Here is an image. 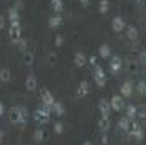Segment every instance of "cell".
Instances as JSON below:
<instances>
[{
    "label": "cell",
    "mask_w": 146,
    "mask_h": 145,
    "mask_svg": "<svg viewBox=\"0 0 146 145\" xmlns=\"http://www.w3.org/2000/svg\"><path fill=\"white\" fill-rule=\"evenodd\" d=\"M30 117V112L27 107L23 105H13L10 111H8V120L13 125H21L23 129L27 127V120Z\"/></svg>",
    "instance_id": "cell-1"
},
{
    "label": "cell",
    "mask_w": 146,
    "mask_h": 145,
    "mask_svg": "<svg viewBox=\"0 0 146 145\" xmlns=\"http://www.w3.org/2000/svg\"><path fill=\"white\" fill-rule=\"evenodd\" d=\"M51 114H53V107L43 104L40 109H36V111L33 112V119H35V122H36L38 125H44V124L49 122Z\"/></svg>",
    "instance_id": "cell-2"
},
{
    "label": "cell",
    "mask_w": 146,
    "mask_h": 145,
    "mask_svg": "<svg viewBox=\"0 0 146 145\" xmlns=\"http://www.w3.org/2000/svg\"><path fill=\"white\" fill-rule=\"evenodd\" d=\"M126 135H128L130 138H135V140H138V142H141V140L145 138V132H143V127H141V124H139L138 120H135V119L131 120V125H130V129H128V132H126Z\"/></svg>",
    "instance_id": "cell-3"
},
{
    "label": "cell",
    "mask_w": 146,
    "mask_h": 145,
    "mask_svg": "<svg viewBox=\"0 0 146 145\" xmlns=\"http://www.w3.org/2000/svg\"><path fill=\"white\" fill-rule=\"evenodd\" d=\"M94 81H95V84L99 87H104L107 84V74L102 69V66H99V64L94 66Z\"/></svg>",
    "instance_id": "cell-4"
},
{
    "label": "cell",
    "mask_w": 146,
    "mask_h": 145,
    "mask_svg": "<svg viewBox=\"0 0 146 145\" xmlns=\"http://www.w3.org/2000/svg\"><path fill=\"white\" fill-rule=\"evenodd\" d=\"M8 38H10V41H12L13 45H17V43L21 40V26H20V23H18V25H10V28H8Z\"/></svg>",
    "instance_id": "cell-5"
},
{
    "label": "cell",
    "mask_w": 146,
    "mask_h": 145,
    "mask_svg": "<svg viewBox=\"0 0 146 145\" xmlns=\"http://www.w3.org/2000/svg\"><path fill=\"white\" fill-rule=\"evenodd\" d=\"M108 68H110V72H112V74L120 72L121 71V68H123V59L120 58V56H110Z\"/></svg>",
    "instance_id": "cell-6"
},
{
    "label": "cell",
    "mask_w": 146,
    "mask_h": 145,
    "mask_svg": "<svg viewBox=\"0 0 146 145\" xmlns=\"http://www.w3.org/2000/svg\"><path fill=\"white\" fill-rule=\"evenodd\" d=\"M40 97H41V102L44 105H49V107H53V104L56 102V99H54L53 92L49 91L48 87H44V89H41L40 92Z\"/></svg>",
    "instance_id": "cell-7"
},
{
    "label": "cell",
    "mask_w": 146,
    "mask_h": 145,
    "mask_svg": "<svg viewBox=\"0 0 146 145\" xmlns=\"http://www.w3.org/2000/svg\"><path fill=\"white\" fill-rule=\"evenodd\" d=\"M110 105H112V111H115V112L123 111V109H125V97H123L121 94L113 96V97L110 99Z\"/></svg>",
    "instance_id": "cell-8"
},
{
    "label": "cell",
    "mask_w": 146,
    "mask_h": 145,
    "mask_svg": "<svg viewBox=\"0 0 146 145\" xmlns=\"http://www.w3.org/2000/svg\"><path fill=\"white\" fill-rule=\"evenodd\" d=\"M89 91H90L89 81H87V79H82V81L79 83V87H77V91H76V97H77V99L86 97L87 94H89Z\"/></svg>",
    "instance_id": "cell-9"
},
{
    "label": "cell",
    "mask_w": 146,
    "mask_h": 145,
    "mask_svg": "<svg viewBox=\"0 0 146 145\" xmlns=\"http://www.w3.org/2000/svg\"><path fill=\"white\" fill-rule=\"evenodd\" d=\"M125 26H126V23H125V20H123V17H120V15L113 17V20H112V30L115 33L123 32V30H125Z\"/></svg>",
    "instance_id": "cell-10"
},
{
    "label": "cell",
    "mask_w": 146,
    "mask_h": 145,
    "mask_svg": "<svg viewBox=\"0 0 146 145\" xmlns=\"http://www.w3.org/2000/svg\"><path fill=\"white\" fill-rule=\"evenodd\" d=\"M33 138H35V142H36V144H41V142L48 140V132H46V129H44L43 125H40V127L35 130Z\"/></svg>",
    "instance_id": "cell-11"
},
{
    "label": "cell",
    "mask_w": 146,
    "mask_h": 145,
    "mask_svg": "<svg viewBox=\"0 0 146 145\" xmlns=\"http://www.w3.org/2000/svg\"><path fill=\"white\" fill-rule=\"evenodd\" d=\"M112 127V120H110V115H100L99 119V130L100 132H108Z\"/></svg>",
    "instance_id": "cell-12"
},
{
    "label": "cell",
    "mask_w": 146,
    "mask_h": 145,
    "mask_svg": "<svg viewBox=\"0 0 146 145\" xmlns=\"http://www.w3.org/2000/svg\"><path fill=\"white\" fill-rule=\"evenodd\" d=\"M99 111L102 115H110L112 114V105L108 99H100L99 101Z\"/></svg>",
    "instance_id": "cell-13"
},
{
    "label": "cell",
    "mask_w": 146,
    "mask_h": 145,
    "mask_svg": "<svg viewBox=\"0 0 146 145\" xmlns=\"http://www.w3.org/2000/svg\"><path fill=\"white\" fill-rule=\"evenodd\" d=\"M8 21H10V25H18L20 23V10L17 7H12L8 10Z\"/></svg>",
    "instance_id": "cell-14"
},
{
    "label": "cell",
    "mask_w": 146,
    "mask_h": 145,
    "mask_svg": "<svg viewBox=\"0 0 146 145\" xmlns=\"http://www.w3.org/2000/svg\"><path fill=\"white\" fill-rule=\"evenodd\" d=\"M25 87H27V91H36L38 89V79L35 74H28L27 76V81H25Z\"/></svg>",
    "instance_id": "cell-15"
},
{
    "label": "cell",
    "mask_w": 146,
    "mask_h": 145,
    "mask_svg": "<svg viewBox=\"0 0 146 145\" xmlns=\"http://www.w3.org/2000/svg\"><path fill=\"white\" fill-rule=\"evenodd\" d=\"M62 25V17H61V13H54L53 17H49L48 20V26L51 28V30H56L58 26Z\"/></svg>",
    "instance_id": "cell-16"
},
{
    "label": "cell",
    "mask_w": 146,
    "mask_h": 145,
    "mask_svg": "<svg viewBox=\"0 0 146 145\" xmlns=\"http://www.w3.org/2000/svg\"><path fill=\"white\" fill-rule=\"evenodd\" d=\"M120 94H121L125 99L131 96V94H133V83H131V81H125L123 84L120 86Z\"/></svg>",
    "instance_id": "cell-17"
},
{
    "label": "cell",
    "mask_w": 146,
    "mask_h": 145,
    "mask_svg": "<svg viewBox=\"0 0 146 145\" xmlns=\"http://www.w3.org/2000/svg\"><path fill=\"white\" fill-rule=\"evenodd\" d=\"M74 64L77 66V68H84L87 64V56L82 51H77L74 54Z\"/></svg>",
    "instance_id": "cell-18"
},
{
    "label": "cell",
    "mask_w": 146,
    "mask_h": 145,
    "mask_svg": "<svg viewBox=\"0 0 146 145\" xmlns=\"http://www.w3.org/2000/svg\"><path fill=\"white\" fill-rule=\"evenodd\" d=\"M53 114L58 115V117H62V115L66 114V107H64V104H62L61 101H56L53 104Z\"/></svg>",
    "instance_id": "cell-19"
},
{
    "label": "cell",
    "mask_w": 146,
    "mask_h": 145,
    "mask_svg": "<svg viewBox=\"0 0 146 145\" xmlns=\"http://www.w3.org/2000/svg\"><path fill=\"white\" fill-rule=\"evenodd\" d=\"M125 28H126V38L130 40V41H136L138 40V30H136V26L128 25Z\"/></svg>",
    "instance_id": "cell-20"
},
{
    "label": "cell",
    "mask_w": 146,
    "mask_h": 145,
    "mask_svg": "<svg viewBox=\"0 0 146 145\" xmlns=\"http://www.w3.org/2000/svg\"><path fill=\"white\" fill-rule=\"evenodd\" d=\"M33 61H35V53L33 51H28V50L23 51V64L30 68V66L33 64Z\"/></svg>",
    "instance_id": "cell-21"
},
{
    "label": "cell",
    "mask_w": 146,
    "mask_h": 145,
    "mask_svg": "<svg viewBox=\"0 0 146 145\" xmlns=\"http://www.w3.org/2000/svg\"><path fill=\"white\" fill-rule=\"evenodd\" d=\"M99 54H100V58H104V59H107V58H110L112 56V51H110V46L108 45H100L99 46Z\"/></svg>",
    "instance_id": "cell-22"
},
{
    "label": "cell",
    "mask_w": 146,
    "mask_h": 145,
    "mask_svg": "<svg viewBox=\"0 0 146 145\" xmlns=\"http://www.w3.org/2000/svg\"><path fill=\"white\" fill-rule=\"evenodd\" d=\"M130 125H131V120L126 117V115H125V117H121V119L118 120V129H120L121 132H128Z\"/></svg>",
    "instance_id": "cell-23"
},
{
    "label": "cell",
    "mask_w": 146,
    "mask_h": 145,
    "mask_svg": "<svg viewBox=\"0 0 146 145\" xmlns=\"http://www.w3.org/2000/svg\"><path fill=\"white\" fill-rule=\"evenodd\" d=\"M136 112H138V107L135 104H128L126 105V117L133 120V119H136Z\"/></svg>",
    "instance_id": "cell-24"
},
{
    "label": "cell",
    "mask_w": 146,
    "mask_h": 145,
    "mask_svg": "<svg viewBox=\"0 0 146 145\" xmlns=\"http://www.w3.org/2000/svg\"><path fill=\"white\" fill-rule=\"evenodd\" d=\"M126 71L130 72V74H136L138 72V61H135V59L126 61Z\"/></svg>",
    "instance_id": "cell-25"
},
{
    "label": "cell",
    "mask_w": 146,
    "mask_h": 145,
    "mask_svg": "<svg viewBox=\"0 0 146 145\" xmlns=\"http://www.w3.org/2000/svg\"><path fill=\"white\" fill-rule=\"evenodd\" d=\"M10 79H12L10 69H8V68H2V69H0V81H2V83H8Z\"/></svg>",
    "instance_id": "cell-26"
},
{
    "label": "cell",
    "mask_w": 146,
    "mask_h": 145,
    "mask_svg": "<svg viewBox=\"0 0 146 145\" xmlns=\"http://www.w3.org/2000/svg\"><path fill=\"white\" fill-rule=\"evenodd\" d=\"M108 10H110V0H100L99 2V12L102 13V15H105V13H108Z\"/></svg>",
    "instance_id": "cell-27"
},
{
    "label": "cell",
    "mask_w": 146,
    "mask_h": 145,
    "mask_svg": "<svg viewBox=\"0 0 146 145\" xmlns=\"http://www.w3.org/2000/svg\"><path fill=\"white\" fill-rule=\"evenodd\" d=\"M51 8H53L56 13H61L62 12V0H51Z\"/></svg>",
    "instance_id": "cell-28"
},
{
    "label": "cell",
    "mask_w": 146,
    "mask_h": 145,
    "mask_svg": "<svg viewBox=\"0 0 146 145\" xmlns=\"http://www.w3.org/2000/svg\"><path fill=\"white\" fill-rule=\"evenodd\" d=\"M136 91L139 96H146V81H139L136 84Z\"/></svg>",
    "instance_id": "cell-29"
},
{
    "label": "cell",
    "mask_w": 146,
    "mask_h": 145,
    "mask_svg": "<svg viewBox=\"0 0 146 145\" xmlns=\"http://www.w3.org/2000/svg\"><path fill=\"white\" fill-rule=\"evenodd\" d=\"M48 63H49L51 66L56 64V63H58V53H54V51L48 53Z\"/></svg>",
    "instance_id": "cell-30"
},
{
    "label": "cell",
    "mask_w": 146,
    "mask_h": 145,
    "mask_svg": "<svg viewBox=\"0 0 146 145\" xmlns=\"http://www.w3.org/2000/svg\"><path fill=\"white\" fill-rule=\"evenodd\" d=\"M62 45H64V36H62V35H56V38H54V46H56V48H61Z\"/></svg>",
    "instance_id": "cell-31"
},
{
    "label": "cell",
    "mask_w": 146,
    "mask_h": 145,
    "mask_svg": "<svg viewBox=\"0 0 146 145\" xmlns=\"http://www.w3.org/2000/svg\"><path fill=\"white\" fill-rule=\"evenodd\" d=\"M17 45H18V50H20L21 53H23V51H27V40H25V38H21L20 41L17 43Z\"/></svg>",
    "instance_id": "cell-32"
},
{
    "label": "cell",
    "mask_w": 146,
    "mask_h": 145,
    "mask_svg": "<svg viewBox=\"0 0 146 145\" xmlns=\"http://www.w3.org/2000/svg\"><path fill=\"white\" fill-rule=\"evenodd\" d=\"M99 142L102 145H107L110 140H108V135H107V132H102V135H100V138H99Z\"/></svg>",
    "instance_id": "cell-33"
},
{
    "label": "cell",
    "mask_w": 146,
    "mask_h": 145,
    "mask_svg": "<svg viewBox=\"0 0 146 145\" xmlns=\"http://www.w3.org/2000/svg\"><path fill=\"white\" fill-rule=\"evenodd\" d=\"M53 127H54V132H56V134H62V132H64V125L61 124V122H56Z\"/></svg>",
    "instance_id": "cell-34"
},
{
    "label": "cell",
    "mask_w": 146,
    "mask_h": 145,
    "mask_svg": "<svg viewBox=\"0 0 146 145\" xmlns=\"http://www.w3.org/2000/svg\"><path fill=\"white\" fill-rule=\"evenodd\" d=\"M136 115L139 117V120H145V119H146V112L143 111V109H139V111L136 112Z\"/></svg>",
    "instance_id": "cell-35"
},
{
    "label": "cell",
    "mask_w": 146,
    "mask_h": 145,
    "mask_svg": "<svg viewBox=\"0 0 146 145\" xmlns=\"http://www.w3.org/2000/svg\"><path fill=\"white\" fill-rule=\"evenodd\" d=\"M139 63H141V64H146V51H143L139 54Z\"/></svg>",
    "instance_id": "cell-36"
},
{
    "label": "cell",
    "mask_w": 146,
    "mask_h": 145,
    "mask_svg": "<svg viewBox=\"0 0 146 145\" xmlns=\"http://www.w3.org/2000/svg\"><path fill=\"white\" fill-rule=\"evenodd\" d=\"M89 63L92 66H97L99 64V63H97V56H90V58H89Z\"/></svg>",
    "instance_id": "cell-37"
},
{
    "label": "cell",
    "mask_w": 146,
    "mask_h": 145,
    "mask_svg": "<svg viewBox=\"0 0 146 145\" xmlns=\"http://www.w3.org/2000/svg\"><path fill=\"white\" fill-rule=\"evenodd\" d=\"M79 3L84 7V8H87V7L90 5V0H79Z\"/></svg>",
    "instance_id": "cell-38"
},
{
    "label": "cell",
    "mask_w": 146,
    "mask_h": 145,
    "mask_svg": "<svg viewBox=\"0 0 146 145\" xmlns=\"http://www.w3.org/2000/svg\"><path fill=\"white\" fill-rule=\"evenodd\" d=\"M5 28V18H3V15H0V32Z\"/></svg>",
    "instance_id": "cell-39"
},
{
    "label": "cell",
    "mask_w": 146,
    "mask_h": 145,
    "mask_svg": "<svg viewBox=\"0 0 146 145\" xmlns=\"http://www.w3.org/2000/svg\"><path fill=\"white\" fill-rule=\"evenodd\" d=\"M13 7H17V8L20 10V7H23V2H21V0H17V2H15V5H13Z\"/></svg>",
    "instance_id": "cell-40"
},
{
    "label": "cell",
    "mask_w": 146,
    "mask_h": 145,
    "mask_svg": "<svg viewBox=\"0 0 146 145\" xmlns=\"http://www.w3.org/2000/svg\"><path fill=\"white\" fill-rule=\"evenodd\" d=\"M3 114H5V105H3L2 102H0V117H2Z\"/></svg>",
    "instance_id": "cell-41"
},
{
    "label": "cell",
    "mask_w": 146,
    "mask_h": 145,
    "mask_svg": "<svg viewBox=\"0 0 146 145\" xmlns=\"http://www.w3.org/2000/svg\"><path fill=\"white\" fill-rule=\"evenodd\" d=\"M2 137H3V132H0V144H2Z\"/></svg>",
    "instance_id": "cell-42"
}]
</instances>
